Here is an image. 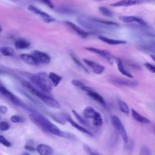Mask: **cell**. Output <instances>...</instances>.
Listing matches in <instances>:
<instances>
[{"mask_svg": "<svg viewBox=\"0 0 155 155\" xmlns=\"http://www.w3.org/2000/svg\"><path fill=\"white\" fill-rule=\"evenodd\" d=\"M25 74L30 79L33 85H35L40 91L47 93H50L53 90V86L48 78V75L45 72H40L35 74L25 73Z\"/></svg>", "mask_w": 155, "mask_h": 155, "instance_id": "cell-1", "label": "cell"}, {"mask_svg": "<svg viewBox=\"0 0 155 155\" xmlns=\"http://www.w3.org/2000/svg\"><path fill=\"white\" fill-rule=\"evenodd\" d=\"M22 85L31 94L39 98L47 105L54 108H59L61 107V104L54 98L50 95H48L47 93L40 91L30 82L26 81H22Z\"/></svg>", "mask_w": 155, "mask_h": 155, "instance_id": "cell-2", "label": "cell"}, {"mask_svg": "<svg viewBox=\"0 0 155 155\" xmlns=\"http://www.w3.org/2000/svg\"><path fill=\"white\" fill-rule=\"evenodd\" d=\"M0 94H1L5 98H7L8 100H9L14 105L20 107H22L31 113L36 112L33 109H32L31 108L28 107L27 105H26L19 97H18L16 96H15L14 94H13L9 90H8L5 87H4L2 85V84H0Z\"/></svg>", "mask_w": 155, "mask_h": 155, "instance_id": "cell-3", "label": "cell"}, {"mask_svg": "<svg viewBox=\"0 0 155 155\" xmlns=\"http://www.w3.org/2000/svg\"><path fill=\"white\" fill-rule=\"evenodd\" d=\"M29 117L31 122L38 126L43 131L47 133V125L50 121L47 118L42 116V114L36 113H31L29 115Z\"/></svg>", "mask_w": 155, "mask_h": 155, "instance_id": "cell-4", "label": "cell"}, {"mask_svg": "<svg viewBox=\"0 0 155 155\" xmlns=\"http://www.w3.org/2000/svg\"><path fill=\"white\" fill-rule=\"evenodd\" d=\"M85 49L91 53L96 54L99 55L100 56L104 58L107 62L113 65L114 63V61L116 60L115 56L108 50H104V49H100L97 48H94L92 47H85Z\"/></svg>", "mask_w": 155, "mask_h": 155, "instance_id": "cell-5", "label": "cell"}, {"mask_svg": "<svg viewBox=\"0 0 155 155\" xmlns=\"http://www.w3.org/2000/svg\"><path fill=\"white\" fill-rule=\"evenodd\" d=\"M111 124L113 125V127L115 128L116 130H117L118 131V132L122 136V138L124 142L125 143H127L129 140L128 134H127L126 129L124 127L123 124L122 123L120 118L119 117H117V116L113 115L111 117Z\"/></svg>", "mask_w": 155, "mask_h": 155, "instance_id": "cell-6", "label": "cell"}, {"mask_svg": "<svg viewBox=\"0 0 155 155\" xmlns=\"http://www.w3.org/2000/svg\"><path fill=\"white\" fill-rule=\"evenodd\" d=\"M27 9L30 11L31 12H32L33 13H35L37 15L40 16V17L42 18V19L46 23H50L51 22H53L55 21V19L50 15H48V13L42 11L41 10L38 8L32 5H30L28 6Z\"/></svg>", "mask_w": 155, "mask_h": 155, "instance_id": "cell-7", "label": "cell"}, {"mask_svg": "<svg viewBox=\"0 0 155 155\" xmlns=\"http://www.w3.org/2000/svg\"><path fill=\"white\" fill-rule=\"evenodd\" d=\"M110 82L113 84H116L120 86H126L130 87H135L138 85L137 81L133 79H129L120 78H111Z\"/></svg>", "mask_w": 155, "mask_h": 155, "instance_id": "cell-8", "label": "cell"}, {"mask_svg": "<svg viewBox=\"0 0 155 155\" xmlns=\"http://www.w3.org/2000/svg\"><path fill=\"white\" fill-rule=\"evenodd\" d=\"M31 54L39 65L40 64H48L51 61V58L48 54L39 50H34Z\"/></svg>", "mask_w": 155, "mask_h": 155, "instance_id": "cell-9", "label": "cell"}, {"mask_svg": "<svg viewBox=\"0 0 155 155\" xmlns=\"http://www.w3.org/2000/svg\"><path fill=\"white\" fill-rule=\"evenodd\" d=\"M151 1V0H120L119 1L111 4L110 5L115 7H128V6H131L134 5L140 4L145 2H148Z\"/></svg>", "mask_w": 155, "mask_h": 155, "instance_id": "cell-10", "label": "cell"}, {"mask_svg": "<svg viewBox=\"0 0 155 155\" xmlns=\"http://www.w3.org/2000/svg\"><path fill=\"white\" fill-rule=\"evenodd\" d=\"M64 119H65V120L68 122L70 124V125H71L73 127H74V128H75L76 129L80 131L81 132H82V133H85V134H87V135H88V136H93V134H92V133H91L90 131L88 130L87 128H85L83 126L80 125L79 124H78V123H76L75 121H74V120L71 119V117L69 115L64 114Z\"/></svg>", "mask_w": 155, "mask_h": 155, "instance_id": "cell-11", "label": "cell"}, {"mask_svg": "<svg viewBox=\"0 0 155 155\" xmlns=\"http://www.w3.org/2000/svg\"><path fill=\"white\" fill-rule=\"evenodd\" d=\"M120 21L125 23L136 22L141 25H146V22L142 18L135 16H120L119 17Z\"/></svg>", "mask_w": 155, "mask_h": 155, "instance_id": "cell-12", "label": "cell"}, {"mask_svg": "<svg viewBox=\"0 0 155 155\" xmlns=\"http://www.w3.org/2000/svg\"><path fill=\"white\" fill-rule=\"evenodd\" d=\"M83 61L87 65H88L89 67H90L92 68L93 71L95 74H100L102 73H103V71L105 70V67H104L103 65H102L97 62H95L93 61H91V60H89V59H87L85 58L83 59Z\"/></svg>", "mask_w": 155, "mask_h": 155, "instance_id": "cell-13", "label": "cell"}, {"mask_svg": "<svg viewBox=\"0 0 155 155\" xmlns=\"http://www.w3.org/2000/svg\"><path fill=\"white\" fill-rule=\"evenodd\" d=\"M65 24L68 25L71 28H72L79 36L82 38H86L88 36V33L84 30L81 27L77 25L74 23L70 21H65Z\"/></svg>", "mask_w": 155, "mask_h": 155, "instance_id": "cell-14", "label": "cell"}, {"mask_svg": "<svg viewBox=\"0 0 155 155\" xmlns=\"http://www.w3.org/2000/svg\"><path fill=\"white\" fill-rule=\"evenodd\" d=\"M36 150L40 155H51L53 153V149L50 146L44 143L39 144Z\"/></svg>", "mask_w": 155, "mask_h": 155, "instance_id": "cell-15", "label": "cell"}, {"mask_svg": "<svg viewBox=\"0 0 155 155\" xmlns=\"http://www.w3.org/2000/svg\"><path fill=\"white\" fill-rule=\"evenodd\" d=\"M87 94L91 98L94 99L95 101L100 104L101 105L104 107L106 105V102L104 99L103 98V97L101 95H100L99 93H97L96 91H95L93 89L90 91L87 92Z\"/></svg>", "mask_w": 155, "mask_h": 155, "instance_id": "cell-16", "label": "cell"}, {"mask_svg": "<svg viewBox=\"0 0 155 155\" xmlns=\"http://www.w3.org/2000/svg\"><path fill=\"white\" fill-rule=\"evenodd\" d=\"M98 39H100L101 41L110 45H119V44H124L127 43V41H125L111 39L104 36H99Z\"/></svg>", "mask_w": 155, "mask_h": 155, "instance_id": "cell-17", "label": "cell"}, {"mask_svg": "<svg viewBox=\"0 0 155 155\" xmlns=\"http://www.w3.org/2000/svg\"><path fill=\"white\" fill-rule=\"evenodd\" d=\"M116 61H117V67L118 70L119 71V72L120 73H122L123 75L127 76V78H130V79H133V76L131 74V73H130L124 67L122 61H121L120 59L119 58H116Z\"/></svg>", "mask_w": 155, "mask_h": 155, "instance_id": "cell-18", "label": "cell"}, {"mask_svg": "<svg viewBox=\"0 0 155 155\" xmlns=\"http://www.w3.org/2000/svg\"><path fill=\"white\" fill-rule=\"evenodd\" d=\"M131 115L134 120L137 121L138 122L142 123V124H150L151 123V121L147 117H144L142 114H139L137 111L134 110V109H131Z\"/></svg>", "mask_w": 155, "mask_h": 155, "instance_id": "cell-19", "label": "cell"}, {"mask_svg": "<svg viewBox=\"0 0 155 155\" xmlns=\"http://www.w3.org/2000/svg\"><path fill=\"white\" fill-rule=\"evenodd\" d=\"M20 58L25 63L32 65H38V63L35 59L34 57L31 55V54L28 53H22L20 54Z\"/></svg>", "mask_w": 155, "mask_h": 155, "instance_id": "cell-20", "label": "cell"}, {"mask_svg": "<svg viewBox=\"0 0 155 155\" xmlns=\"http://www.w3.org/2000/svg\"><path fill=\"white\" fill-rule=\"evenodd\" d=\"M48 75L53 86L54 87H57L63 78L61 76L54 72H50Z\"/></svg>", "mask_w": 155, "mask_h": 155, "instance_id": "cell-21", "label": "cell"}, {"mask_svg": "<svg viewBox=\"0 0 155 155\" xmlns=\"http://www.w3.org/2000/svg\"><path fill=\"white\" fill-rule=\"evenodd\" d=\"M16 49H25L30 46V42L24 39H18L15 42Z\"/></svg>", "mask_w": 155, "mask_h": 155, "instance_id": "cell-22", "label": "cell"}, {"mask_svg": "<svg viewBox=\"0 0 155 155\" xmlns=\"http://www.w3.org/2000/svg\"><path fill=\"white\" fill-rule=\"evenodd\" d=\"M97 111H96L93 107L88 106L85 108L83 111V114L85 118L86 119H93L97 113Z\"/></svg>", "mask_w": 155, "mask_h": 155, "instance_id": "cell-23", "label": "cell"}, {"mask_svg": "<svg viewBox=\"0 0 155 155\" xmlns=\"http://www.w3.org/2000/svg\"><path fill=\"white\" fill-rule=\"evenodd\" d=\"M117 103H118V105H119V108L120 110L125 114L129 115L130 108H129L128 105L121 99H118Z\"/></svg>", "mask_w": 155, "mask_h": 155, "instance_id": "cell-24", "label": "cell"}, {"mask_svg": "<svg viewBox=\"0 0 155 155\" xmlns=\"http://www.w3.org/2000/svg\"><path fill=\"white\" fill-rule=\"evenodd\" d=\"M1 53L5 56H12L15 54L13 48L9 47H2L0 48Z\"/></svg>", "mask_w": 155, "mask_h": 155, "instance_id": "cell-25", "label": "cell"}, {"mask_svg": "<svg viewBox=\"0 0 155 155\" xmlns=\"http://www.w3.org/2000/svg\"><path fill=\"white\" fill-rule=\"evenodd\" d=\"M103 124V119L101 114L97 111L93 119V124L96 127L101 126Z\"/></svg>", "mask_w": 155, "mask_h": 155, "instance_id": "cell-26", "label": "cell"}, {"mask_svg": "<svg viewBox=\"0 0 155 155\" xmlns=\"http://www.w3.org/2000/svg\"><path fill=\"white\" fill-rule=\"evenodd\" d=\"M72 113L74 115V116L75 117V118L83 125L84 126H87V127H89V124L88 123V122L83 117H82L78 113V112H76L75 110H72Z\"/></svg>", "mask_w": 155, "mask_h": 155, "instance_id": "cell-27", "label": "cell"}, {"mask_svg": "<svg viewBox=\"0 0 155 155\" xmlns=\"http://www.w3.org/2000/svg\"><path fill=\"white\" fill-rule=\"evenodd\" d=\"M98 9H99V11L100 12V13L105 16L113 17V12L110 9H108V8H107L105 7L101 6L99 7Z\"/></svg>", "mask_w": 155, "mask_h": 155, "instance_id": "cell-28", "label": "cell"}, {"mask_svg": "<svg viewBox=\"0 0 155 155\" xmlns=\"http://www.w3.org/2000/svg\"><path fill=\"white\" fill-rule=\"evenodd\" d=\"M83 149H84V151L86 153V154L88 155H102L100 153H99L98 152L93 150L90 146H88L87 144L83 145Z\"/></svg>", "mask_w": 155, "mask_h": 155, "instance_id": "cell-29", "label": "cell"}, {"mask_svg": "<svg viewBox=\"0 0 155 155\" xmlns=\"http://www.w3.org/2000/svg\"><path fill=\"white\" fill-rule=\"evenodd\" d=\"M70 55H71V58H72L73 62H74L78 66H79V67H81V68H82L85 72L88 73V71L87 68L81 63V62L75 56H74L73 54H70Z\"/></svg>", "mask_w": 155, "mask_h": 155, "instance_id": "cell-30", "label": "cell"}, {"mask_svg": "<svg viewBox=\"0 0 155 155\" xmlns=\"http://www.w3.org/2000/svg\"><path fill=\"white\" fill-rule=\"evenodd\" d=\"M10 120L13 123H21L25 122V119L21 116L13 115L10 117Z\"/></svg>", "mask_w": 155, "mask_h": 155, "instance_id": "cell-31", "label": "cell"}, {"mask_svg": "<svg viewBox=\"0 0 155 155\" xmlns=\"http://www.w3.org/2000/svg\"><path fill=\"white\" fill-rule=\"evenodd\" d=\"M139 155H151V150L147 145H143L140 148Z\"/></svg>", "mask_w": 155, "mask_h": 155, "instance_id": "cell-32", "label": "cell"}, {"mask_svg": "<svg viewBox=\"0 0 155 155\" xmlns=\"http://www.w3.org/2000/svg\"><path fill=\"white\" fill-rule=\"evenodd\" d=\"M0 143L6 147H10L12 146V143L2 135H0Z\"/></svg>", "mask_w": 155, "mask_h": 155, "instance_id": "cell-33", "label": "cell"}, {"mask_svg": "<svg viewBox=\"0 0 155 155\" xmlns=\"http://www.w3.org/2000/svg\"><path fill=\"white\" fill-rule=\"evenodd\" d=\"M10 128V125L4 121L0 122V130L1 131H7Z\"/></svg>", "mask_w": 155, "mask_h": 155, "instance_id": "cell-34", "label": "cell"}, {"mask_svg": "<svg viewBox=\"0 0 155 155\" xmlns=\"http://www.w3.org/2000/svg\"><path fill=\"white\" fill-rule=\"evenodd\" d=\"M144 66L152 73H155V67L153 64H151L149 62H145L144 63Z\"/></svg>", "mask_w": 155, "mask_h": 155, "instance_id": "cell-35", "label": "cell"}, {"mask_svg": "<svg viewBox=\"0 0 155 155\" xmlns=\"http://www.w3.org/2000/svg\"><path fill=\"white\" fill-rule=\"evenodd\" d=\"M71 84L74 85L75 87H77L79 88H81L84 84L79 80H78V79H73L71 81Z\"/></svg>", "mask_w": 155, "mask_h": 155, "instance_id": "cell-36", "label": "cell"}, {"mask_svg": "<svg viewBox=\"0 0 155 155\" xmlns=\"http://www.w3.org/2000/svg\"><path fill=\"white\" fill-rule=\"evenodd\" d=\"M41 2H42L44 4H45L46 5H47L50 8H53L54 5L53 3L51 2V0H40Z\"/></svg>", "mask_w": 155, "mask_h": 155, "instance_id": "cell-37", "label": "cell"}, {"mask_svg": "<svg viewBox=\"0 0 155 155\" xmlns=\"http://www.w3.org/2000/svg\"><path fill=\"white\" fill-rule=\"evenodd\" d=\"M24 148L27 150H29V151H34L36 150V148H35V147L31 144H27L25 145L24 147Z\"/></svg>", "mask_w": 155, "mask_h": 155, "instance_id": "cell-38", "label": "cell"}, {"mask_svg": "<svg viewBox=\"0 0 155 155\" xmlns=\"http://www.w3.org/2000/svg\"><path fill=\"white\" fill-rule=\"evenodd\" d=\"M7 111V108L5 105H0V113L2 114L6 113Z\"/></svg>", "mask_w": 155, "mask_h": 155, "instance_id": "cell-39", "label": "cell"}, {"mask_svg": "<svg viewBox=\"0 0 155 155\" xmlns=\"http://www.w3.org/2000/svg\"><path fill=\"white\" fill-rule=\"evenodd\" d=\"M21 155H31V154H29V153H28L24 152V153H22V154H21Z\"/></svg>", "mask_w": 155, "mask_h": 155, "instance_id": "cell-40", "label": "cell"}, {"mask_svg": "<svg viewBox=\"0 0 155 155\" xmlns=\"http://www.w3.org/2000/svg\"><path fill=\"white\" fill-rule=\"evenodd\" d=\"M2 31V27H1V26L0 25V32Z\"/></svg>", "mask_w": 155, "mask_h": 155, "instance_id": "cell-41", "label": "cell"}, {"mask_svg": "<svg viewBox=\"0 0 155 155\" xmlns=\"http://www.w3.org/2000/svg\"><path fill=\"white\" fill-rule=\"evenodd\" d=\"M97 1H105V0H97Z\"/></svg>", "mask_w": 155, "mask_h": 155, "instance_id": "cell-42", "label": "cell"}, {"mask_svg": "<svg viewBox=\"0 0 155 155\" xmlns=\"http://www.w3.org/2000/svg\"><path fill=\"white\" fill-rule=\"evenodd\" d=\"M2 84V83H1V81H0V84Z\"/></svg>", "mask_w": 155, "mask_h": 155, "instance_id": "cell-43", "label": "cell"}, {"mask_svg": "<svg viewBox=\"0 0 155 155\" xmlns=\"http://www.w3.org/2000/svg\"><path fill=\"white\" fill-rule=\"evenodd\" d=\"M0 119H1V117H0Z\"/></svg>", "mask_w": 155, "mask_h": 155, "instance_id": "cell-44", "label": "cell"}]
</instances>
